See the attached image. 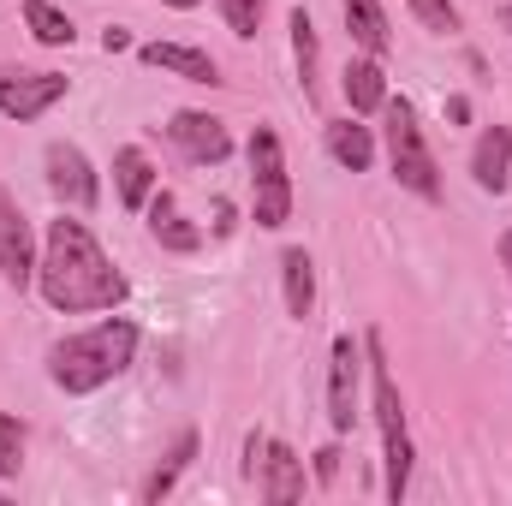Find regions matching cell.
I'll return each mask as SVG.
<instances>
[{"instance_id": "obj_1", "label": "cell", "mask_w": 512, "mask_h": 506, "mask_svg": "<svg viewBox=\"0 0 512 506\" xmlns=\"http://www.w3.org/2000/svg\"><path fill=\"white\" fill-rule=\"evenodd\" d=\"M36 292L48 310L60 316H84V310H120L126 304V274L114 268V256L96 245V233L72 215L48 221L42 256H36Z\"/></svg>"}, {"instance_id": "obj_2", "label": "cell", "mask_w": 512, "mask_h": 506, "mask_svg": "<svg viewBox=\"0 0 512 506\" xmlns=\"http://www.w3.org/2000/svg\"><path fill=\"white\" fill-rule=\"evenodd\" d=\"M131 364H137V322L108 316V322H96L84 334H66L48 352V381L78 399V393H96V387L120 381Z\"/></svg>"}, {"instance_id": "obj_3", "label": "cell", "mask_w": 512, "mask_h": 506, "mask_svg": "<svg viewBox=\"0 0 512 506\" xmlns=\"http://www.w3.org/2000/svg\"><path fill=\"white\" fill-rule=\"evenodd\" d=\"M382 114H387V167H393V179H399L411 197L441 203V167H435V155H429V143H423L417 108H411L405 96H387Z\"/></svg>"}, {"instance_id": "obj_4", "label": "cell", "mask_w": 512, "mask_h": 506, "mask_svg": "<svg viewBox=\"0 0 512 506\" xmlns=\"http://www.w3.org/2000/svg\"><path fill=\"white\" fill-rule=\"evenodd\" d=\"M370 352V381H376V423H382V453H387V501L399 506L405 489H411V435H405V405H399V387H393V370L382 358V334L364 340Z\"/></svg>"}, {"instance_id": "obj_5", "label": "cell", "mask_w": 512, "mask_h": 506, "mask_svg": "<svg viewBox=\"0 0 512 506\" xmlns=\"http://www.w3.org/2000/svg\"><path fill=\"white\" fill-rule=\"evenodd\" d=\"M251 191H256V227H286L292 221V179H286V149H280V131L274 126H256L251 143Z\"/></svg>"}, {"instance_id": "obj_6", "label": "cell", "mask_w": 512, "mask_h": 506, "mask_svg": "<svg viewBox=\"0 0 512 506\" xmlns=\"http://www.w3.org/2000/svg\"><path fill=\"white\" fill-rule=\"evenodd\" d=\"M72 90V78L66 72H24V66H6L0 72V114L6 120H42L60 96Z\"/></svg>"}, {"instance_id": "obj_7", "label": "cell", "mask_w": 512, "mask_h": 506, "mask_svg": "<svg viewBox=\"0 0 512 506\" xmlns=\"http://www.w3.org/2000/svg\"><path fill=\"white\" fill-rule=\"evenodd\" d=\"M0 280L12 292L36 286V227H30V215L18 209V197L6 185H0Z\"/></svg>"}, {"instance_id": "obj_8", "label": "cell", "mask_w": 512, "mask_h": 506, "mask_svg": "<svg viewBox=\"0 0 512 506\" xmlns=\"http://www.w3.org/2000/svg\"><path fill=\"white\" fill-rule=\"evenodd\" d=\"M358 376H364V346L352 334H340L328 352V423H334V435L358 429Z\"/></svg>"}, {"instance_id": "obj_9", "label": "cell", "mask_w": 512, "mask_h": 506, "mask_svg": "<svg viewBox=\"0 0 512 506\" xmlns=\"http://www.w3.org/2000/svg\"><path fill=\"white\" fill-rule=\"evenodd\" d=\"M42 167H48V191L60 197V209H96L102 185H96V167L78 143H48Z\"/></svg>"}, {"instance_id": "obj_10", "label": "cell", "mask_w": 512, "mask_h": 506, "mask_svg": "<svg viewBox=\"0 0 512 506\" xmlns=\"http://www.w3.org/2000/svg\"><path fill=\"white\" fill-rule=\"evenodd\" d=\"M167 137H173V149H179L185 161H197V167H221V161L233 155V131H227V120L197 114V108H179V114L167 120Z\"/></svg>"}, {"instance_id": "obj_11", "label": "cell", "mask_w": 512, "mask_h": 506, "mask_svg": "<svg viewBox=\"0 0 512 506\" xmlns=\"http://www.w3.org/2000/svg\"><path fill=\"white\" fill-rule=\"evenodd\" d=\"M137 60L155 66V72H173V78H185V84H221V66H215L203 48H185V42H143Z\"/></svg>"}, {"instance_id": "obj_12", "label": "cell", "mask_w": 512, "mask_h": 506, "mask_svg": "<svg viewBox=\"0 0 512 506\" xmlns=\"http://www.w3.org/2000/svg\"><path fill=\"white\" fill-rule=\"evenodd\" d=\"M471 179H477V191H489V197H501L512 185V126H489L477 137V149H471Z\"/></svg>"}, {"instance_id": "obj_13", "label": "cell", "mask_w": 512, "mask_h": 506, "mask_svg": "<svg viewBox=\"0 0 512 506\" xmlns=\"http://www.w3.org/2000/svg\"><path fill=\"white\" fill-rule=\"evenodd\" d=\"M149 239H155L161 251H173V256L203 251V227H191V221L179 215L173 191H155V197H149Z\"/></svg>"}, {"instance_id": "obj_14", "label": "cell", "mask_w": 512, "mask_h": 506, "mask_svg": "<svg viewBox=\"0 0 512 506\" xmlns=\"http://www.w3.org/2000/svg\"><path fill=\"white\" fill-rule=\"evenodd\" d=\"M298 495H304V459H298L286 441H268V447H262V501L292 506Z\"/></svg>"}, {"instance_id": "obj_15", "label": "cell", "mask_w": 512, "mask_h": 506, "mask_svg": "<svg viewBox=\"0 0 512 506\" xmlns=\"http://www.w3.org/2000/svg\"><path fill=\"white\" fill-rule=\"evenodd\" d=\"M340 90H346V102H352V114L364 120V114H382L387 102V72L376 54H358V60H346V78H340Z\"/></svg>"}, {"instance_id": "obj_16", "label": "cell", "mask_w": 512, "mask_h": 506, "mask_svg": "<svg viewBox=\"0 0 512 506\" xmlns=\"http://www.w3.org/2000/svg\"><path fill=\"white\" fill-rule=\"evenodd\" d=\"M155 179H161V173H155V161H149L137 143H126V149L114 155V191H120V203H126L131 215H137V209H149Z\"/></svg>"}, {"instance_id": "obj_17", "label": "cell", "mask_w": 512, "mask_h": 506, "mask_svg": "<svg viewBox=\"0 0 512 506\" xmlns=\"http://www.w3.org/2000/svg\"><path fill=\"white\" fill-rule=\"evenodd\" d=\"M322 143H328V155H334L346 173H370V161H376V131L358 126V114H352V120H328Z\"/></svg>"}, {"instance_id": "obj_18", "label": "cell", "mask_w": 512, "mask_h": 506, "mask_svg": "<svg viewBox=\"0 0 512 506\" xmlns=\"http://www.w3.org/2000/svg\"><path fill=\"white\" fill-rule=\"evenodd\" d=\"M280 286H286V316L304 322L316 310V268H310V256L298 251V245L280 251Z\"/></svg>"}, {"instance_id": "obj_19", "label": "cell", "mask_w": 512, "mask_h": 506, "mask_svg": "<svg viewBox=\"0 0 512 506\" xmlns=\"http://www.w3.org/2000/svg\"><path fill=\"white\" fill-rule=\"evenodd\" d=\"M340 12H346V30H352V42L364 48V54H387V12L382 0H340Z\"/></svg>"}, {"instance_id": "obj_20", "label": "cell", "mask_w": 512, "mask_h": 506, "mask_svg": "<svg viewBox=\"0 0 512 506\" xmlns=\"http://www.w3.org/2000/svg\"><path fill=\"white\" fill-rule=\"evenodd\" d=\"M292 60H298V78H304V102H322V90H316V66H322V54H316V24H310V12L304 6H292Z\"/></svg>"}, {"instance_id": "obj_21", "label": "cell", "mask_w": 512, "mask_h": 506, "mask_svg": "<svg viewBox=\"0 0 512 506\" xmlns=\"http://www.w3.org/2000/svg\"><path fill=\"white\" fill-rule=\"evenodd\" d=\"M24 24H30V36H36L42 48H72V42H78V24H72L54 0H24Z\"/></svg>"}, {"instance_id": "obj_22", "label": "cell", "mask_w": 512, "mask_h": 506, "mask_svg": "<svg viewBox=\"0 0 512 506\" xmlns=\"http://www.w3.org/2000/svg\"><path fill=\"white\" fill-rule=\"evenodd\" d=\"M191 459H197V429H185V435L173 441V453H167V459L155 465V477L143 483V501H149V506L167 501V495H173V483L185 477V465H191Z\"/></svg>"}, {"instance_id": "obj_23", "label": "cell", "mask_w": 512, "mask_h": 506, "mask_svg": "<svg viewBox=\"0 0 512 506\" xmlns=\"http://www.w3.org/2000/svg\"><path fill=\"white\" fill-rule=\"evenodd\" d=\"M405 6H411L417 24L435 30V36H453V30H459V6H453V0H405Z\"/></svg>"}, {"instance_id": "obj_24", "label": "cell", "mask_w": 512, "mask_h": 506, "mask_svg": "<svg viewBox=\"0 0 512 506\" xmlns=\"http://www.w3.org/2000/svg\"><path fill=\"white\" fill-rule=\"evenodd\" d=\"M18 465H24V423L0 411V477H18Z\"/></svg>"}, {"instance_id": "obj_25", "label": "cell", "mask_w": 512, "mask_h": 506, "mask_svg": "<svg viewBox=\"0 0 512 506\" xmlns=\"http://www.w3.org/2000/svg\"><path fill=\"white\" fill-rule=\"evenodd\" d=\"M215 6H221V18L233 24V36L251 42L256 30H262V6H268V0H215Z\"/></svg>"}, {"instance_id": "obj_26", "label": "cell", "mask_w": 512, "mask_h": 506, "mask_svg": "<svg viewBox=\"0 0 512 506\" xmlns=\"http://www.w3.org/2000/svg\"><path fill=\"white\" fill-rule=\"evenodd\" d=\"M334 471H340V447H322L316 453V483H334Z\"/></svg>"}, {"instance_id": "obj_27", "label": "cell", "mask_w": 512, "mask_h": 506, "mask_svg": "<svg viewBox=\"0 0 512 506\" xmlns=\"http://www.w3.org/2000/svg\"><path fill=\"white\" fill-rule=\"evenodd\" d=\"M102 48H108V54H126V48H131V36L120 30V24H114V30H102Z\"/></svg>"}, {"instance_id": "obj_28", "label": "cell", "mask_w": 512, "mask_h": 506, "mask_svg": "<svg viewBox=\"0 0 512 506\" xmlns=\"http://www.w3.org/2000/svg\"><path fill=\"white\" fill-rule=\"evenodd\" d=\"M447 120L465 126V120H471V102H465V96H447Z\"/></svg>"}, {"instance_id": "obj_29", "label": "cell", "mask_w": 512, "mask_h": 506, "mask_svg": "<svg viewBox=\"0 0 512 506\" xmlns=\"http://www.w3.org/2000/svg\"><path fill=\"white\" fill-rule=\"evenodd\" d=\"M215 233H233V203H215Z\"/></svg>"}, {"instance_id": "obj_30", "label": "cell", "mask_w": 512, "mask_h": 506, "mask_svg": "<svg viewBox=\"0 0 512 506\" xmlns=\"http://www.w3.org/2000/svg\"><path fill=\"white\" fill-rule=\"evenodd\" d=\"M501 262H507V274H512V227L501 233Z\"/></svg>"}, {"instance_id": "obj_31", "label": "cell", "mask_w": 512, "mask_h": 506, "mask_svg": "<svg viewBox=\"0 0 512 506\" xmlns=\"http://www.w3.org/2000/svg\"><path fill=\"white\" fill-rule=\"evenodd\" d=\"M161 6H179V12H191V6H197V0H161Z\"/></svg>"}, {"instance_id": "obj_32", "label": "cell", "mask_w": 512, "mask_h": 506, "mask_svg": "<svg viewBox=\"0 0 512 506\" xmlns=\"http://www.w3.org/2000/svg\"><path fill=\"white\" fill-rule=\"evenodd\" d=\"M501 24H507V30H512V6H507V12H501Z\"/></svg>"}]
</instances>
